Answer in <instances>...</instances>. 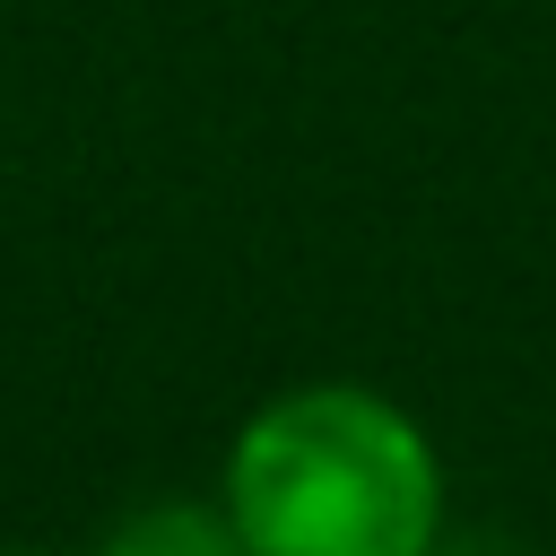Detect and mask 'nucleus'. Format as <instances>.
Wrapping results in <instances>:
<instances>
[{
	"label": "nucleus",
	"mask_w": 556,
	"mask_h": 556,
	"mask_svg": "<svg viewBox=\"0 0 556 556\" xmlns=\"http://www.w3.org/2000/svg\"><path fill=\"white\" fill-rule=\"evenodd\" d=\"M217 504L252 556H443L452 478L391 391L287 382L235 426Z\"/></svg>",
	"instance_id": "nucleus-1"
},
{
	"label": "nucleus",
	"mask_w": 556,
	"mask_h": 556,
	"mask_svg": "<svg viewBox=\"0 0 556 556\" xmlns=\"http://www.w3.org/2000/svg\"><path fill=\"white\" fill-rule=\"evenodd\" d=\"M96 556H252V547L217 495H148L96 539Z\"/></svg>",
	"instance_id": "nucleus-2"
},
{
	"label": "nucleus",
	"mask_w": 556,
	"mask_h": 556,
	"mask_svg": "<svg viewBox=\"0 0 556 556\" xmlns=\"http://www.w3.org/2000/svg\"><path fill=\"white\" fill-rule=\"evenodd\" d=\"M0 556H52V547H0Z\"/></svg>",
	"instance_id": "nucleus-3"
}]
</instances>
